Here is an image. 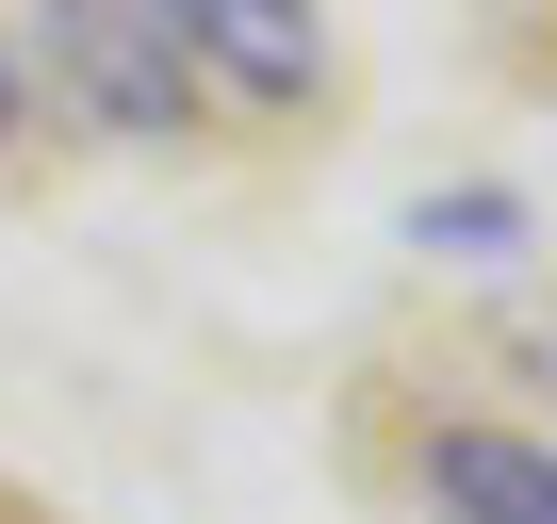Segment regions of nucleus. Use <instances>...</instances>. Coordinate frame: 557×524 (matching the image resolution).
I'll return each instance as SVG.
<instances>
[{
  "label": "nucleus",
  "instance_id": "2",
  "mask_svg": "<svg viewBox=\"0 0 557 524\" xmlns=\"http://www.w3.org/2000/svg\"><path fill=\"white\" fill-rule=\"evenodd\" d=\"M50 83L99 115V132H181V34L148 17V0H50Z\"/></svg>",
  "mask_w": 557,
  "mask_h": 524
},
{
  "label": "nucleus",
  "instance_id": "3",
  "mask_svg": "<svg viewBox=\"0 0 557 524\" xmlns=\"http://www.w3.org/2000/svg\"><path fill=\"white\" fill-rule=\"evenodd\" d=\"M426 491H443V524H557V442H524V426H443V442H426Z\"/></svg>",
  "mask_w": 557,
  "mask_h": 524
},
{
  "label": "nucleus",
  "instance_id": "1",
  "mask_svg": "<svg viewBox=\"0 0 557 524\" xmlns=\"http://www.w3.org/2000/svg\"><path fill=\"white\" fill-rule=\"evenodd\" d=\"M148 17L181 34V83H213L246 115H312V83H329V17L312 0H148Z\"/></svg>",
  "mask_w": 557,
  "mask_h": 524
},
{
  "label": "nucleus",
  "instance_id": "4",
  "mask_svg": "<svg viewBox=\"0 0 557 524\" xmlns=\"http://www.w3.org/2000/svg\"><path fill=\"white\" fill-rule=\"evenodd\" d=\"M0 148H17V50H0Z\"/></svg>",
  "mask_w": 557,
  "mask_h": 524
}]
</instances>
